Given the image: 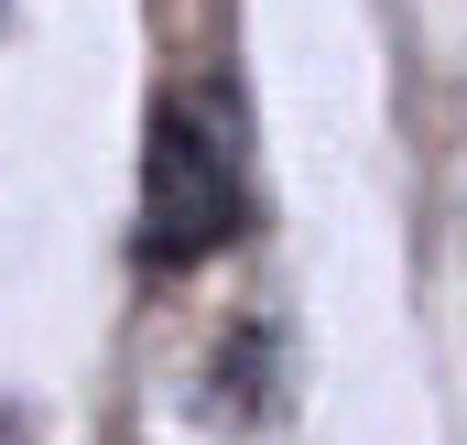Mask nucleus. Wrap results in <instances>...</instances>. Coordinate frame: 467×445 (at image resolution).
<instances>
[{"label":"nucleus","instance_id":"1","mask_svg":"<svg viewBox=\"0 0 467 445\" xmlns=\"http://www.w3.org/2000/svg\"><path fill=\"white\" fill-rule=\"evenodd\" d=\"M229 228H239L229 152H218L185 109H163L152 141H141V250H152V261H207Z\"/></svg>","mask_w":467,"mask_h":445}]
</instances>
